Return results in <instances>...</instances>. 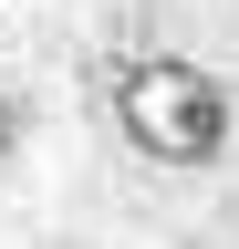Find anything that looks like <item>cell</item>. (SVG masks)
<instances>
[{"instance_id": "6da1fadb", "label": "cell", "mask_w": 239, "mask_h": 249, "mask_svg": "<svg viewBox=\"0 0 239 249\" xmlns=\"http://www.w3.org/2000/svg\"><path fill=\"white\" fill-rule=\"evenodd\" d=\"M114 124H125V145L156 156V166H219L239 104H229V83L208 73V62L135 52V62H114Z\"/></svg>"}, {"instance_id": "7a4b0ae2", "label": "cell", "mask_w": 239, "mask_h": 249, "mask_svg": "<svg viewBox=\"0 0 239 249\" xmlns=\"http://www.w3.org/2000/svg\"><path fill=\"white\" fill-rule=\"evenodd\" d=\"M11 145H21V104L0 93V156H11Z\"/></svg>"}]
</instances>
